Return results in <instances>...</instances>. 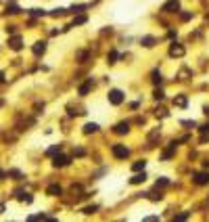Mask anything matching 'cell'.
<instances>
[{"label":"cell","instance_id":"obj_1","mask_svg":"<svg viewBox=\"0 0 209 222\" xmlns=\"http://www.w3.org/2000/svg\"><path fill=\"white\" fill-rule=\"evenodd\" d=\"M113 155L117 157V159H125L128 155H130V149L124 145H113Z\"/></svg>","mask_w":209,"mask_h":222},{"label":"cell","instance_id":"obj_2","mask_svg":"<svg viewBox=\"0 0 209 222\" xmlns=\"http://www.w3.org/2000/svg\"><path fill=\"white\" fill-rule=\"evenodd\" d=\"M109 103H111V105H121V103H124V92L117 90V88L111 90V92H109Z\"/></svg>","mask_w":209,"mask_h":222},{"label":"cell","instance_id":"obj_3","mask_svg":"<svg viewBox=\"0 0 209 222\" xmlns=\"http://www.w3.org/2000/svg\"><path fill=\"white\" fill-rule=\"evenodd\" d=\"M163 11L165 13H178L180 11V0H167L163 4Z\"/></svg>","mask_w":209,"mask_h":222},{"label":"cell","instance_id":"obj_4","mask_svg":"<svg viewBox=\"0 0 209 222\" xmlns=\"http://www.w3.org/2000/svg\"><path fill=\"white\" fill-rule=\"evenodd\" d=\"M184 53H186V50H184L182 44H172V46H169V57H184Z\"/></svg>","mask_w":209,"mask_h":222},{"label":"cell","instance_id":"obj_5","mask_svg":"<svg viewBox=\"0 0 209 222\" xmlns=\"http://www.w3.org/2000/svg\"><path fill=\"white\" fill-rule=\"evenodd\" d=\"M67 164H69V157H67V155H56L55 161H52L55 168H63V166H67Z\"/></svg>","mask_w":209,"mask_h":222},{"label":"cell","instance_id":"obj_6","mask_svg":"<svg viewBox=\"0 0 209 222\" xmlns=\"http://www.w3.org/2000/svg\"><path fill=\"white\" fill-rule=\"evenodd\" d=\"M8 46H11L13 50H21V48H23V40H21L19 36H15V38L8 40Z\"/></svg>","mask_w":209,"mask_h":222},{"label":"cell","instance_id":"obj_7","mask_svg":"<svg viewBox=\"0 0 209 222\" xmlns=\"http://www.w3.org/2000/svg\"><path fill=\"white\" fill-rule=\"evenodd\" d=\"M44 53H46V42H36L34 44V55H44Z\"/></svg>","mask_w":209,"mask_h":222},{"label":"cell","instance_id":"obj_8","mask_svg":"<svg viewBox=\"0 0 209 222\" xmlns=\"http://www.w3.org/2000/svg\"><path fill=\"white\" fill-rule=\"evenodd\" d=\"M195 182L197 184H207L209 182V174H203V172L195 174Z\"/></svg>","mask_w":209,"mask_h":222},{"label":"cell","instance_id":"obj_9","mask_svg":"<svg viewBox=\"0 0 209 222\" xmlns=\"http://www.w3.org/2000/svg\"><path fill=\"white\" fill-rule=\"evenodd\" d=\"M128 130H130V124H128V122H119V124L115 126V132H117V134H125Z\"/></svg>","mask_w":209,"mask_h":222},{"label":"cell","instance_id":"obj_10","mask_svg":"<svg viewBox=\"0 0 209 222\" xmlns=\"http://www.w3.org/2000/svg\"><path fill=\"white\" fill-rule=\"evenodd\" d=\"M174 105H178V107H186V105H188L186 94H178V97L174 98Z\"/></svg>","mask_w":209,"mask_h":222},{"label":"cell","instance_id":"obj_11","mask_svg":"<svg viewBox=\"0 0 209 222\" xmlns=\"http://www.w3.org/2000/svg\"><path fill=\"white\" fill-rule=\"evenodd\" d=\"M46 193H48V195H52V197H59V195L63 193V189L59 187V184H50V187H48V191H46Z\"/></svg>","mask_w":209,"mask_h":222},{"label":"cell","instance_id":"obj_12","mask_svg":"<svg viewBox=\"0 0 209 222\" xmlns=\"http://www.w3.org/2000/svg\"><path fill=\"white\" fill-rule=\"evenodd\" d=\"M140 42H142V46H146V48H153V46H155V42H157V40H155L153 36H144V38H142Z\"/></svg>","mask_w":209,"mask_h":222},{"label":"cell","instance_id":"obj_13","mask_svg":"<svg viewBox=\"0 0 209 222\" xmlns=\"http://www.w3.org/2000/svg\"><path fill=\"white\" fill-rule=\"evenodd\" d=\"M98 130V124H94V122H88V124L84 126V134H92V132Z\"/></svg>","mask_w":209,"mask_h":222},{"label":"cell","instance_id":"obj_14","mask_svg":"<svg viewBox=\"0 0 209 222\" xmlns=\"http://www.w3.org/2000/svg\"><path fill=\"white\" fill-rule=\"evenodd\" d=\"M90 88H92V80H88L86 84H82V86H80V94H82V97H86V94L90 92Z\"/></svg>","mask_w":209,"mask_h":222},{"label":"cell","instance_id":"obj_15","mask_svg":"<svg viewBox=\"0 0 209 222\" xmlns=\"http://www.w3.org/2000/svg\"><path fill=\"white\" fill-rule=\"evenodd\" d=\"M146 180V174L142 172V174H136V176H132V178H130V182H132V184H140V182H144Z\"/></svg>","mask_w":209,"mask_h":222},{"label":"cell","instance_id":"obj_16","mask_svg":"<svg viewBox=\"0 0 209 222\" xmlns=\"http://www.w3.org/2000/svg\"><path fill=\"white\" fill-rule=\"evenodd\" d=\"M107 61L111 63V65H113V63H117V50H111V53H109V57H107Z\"/></svg>","mask_w":209,"mask_h":222},{"label":"cell","instance_id":"obj_17","mask_svg":"<svg viewBox=\"0 0 209 222\" xmlns=\"http://www.w3.org/2000/svg\"><path fill=\"white\" fill-rule=\"evenodd\" d=\"M144 166H146V161H136V164L132 166V170L134 172H140V170H144Z\"/></svg>","mask_w":209,"mask_h":222},{"label":"cell","instance_id":"obj_18","mask_svg":"<svg viewBox=\"0 0 209 222\" xmlns=\"http://www.w3.org/2000/svg\"><path fill=\"white\" fill-rule=\"evenodd\" d=\"M32 199H34V197H32V195H27V193H21V195H19V201H25V203H32Z\"/></svg>","mask_w":209,"mask_h":222},{"label":"cell","instance_id":"obj_19","mask_svg":"<svg viewBox=\"0 0 209 222\" xmlns=\"http://www.w3.org/2000/svg\"><path fill=\"white\" fill-rule=\"evenodd\" d=\"M148 199H151V201H161V199H163V195H157V193H148Z\"/></svg>","mask_w":209,"mask_h":222},{"label":"cell","instance_id":"obj_20","mask_svg":"<svg viewBox=\"0 0 209 222\" xmlns=\"http://www.w3.org/2000/svg\"><path fill=\"white\" fill-rule=\"evenodd\" d=\"M82 23H86V15H80L73 19V25H82Z\"/></svg>","mask_w":209,"mask_h":222},{"label":"cell","instance_id":"obj_21","mask_svg":"<svg viewBox=\"0 0 209 222\" xmlns=\"http://www.w3.org/2000/svg\"><path fill=\"white\" fill-rule=\"evenodd\" d=\"M65 13H67L65 8H55V11H52V13H50V15H52V17H63V15H65Z\"/></svg>","mask_w":209,"mask_h":222},{"label":"cell","instance_id":"obj_22","mask_svg":"<svg viewBox=\"0 0 209 222\" xmlns=\"http://www.w3.org/2000/svg\"><path fill=\"white\" fill-rule=\"evenodd\" d=\"M59 151H61V145H55V147H50V149H48V155H56Z\"/></svg>","mask_w":209,"mask_h":222},{"label":"cell","instance_id":"obj_23","mask_svg":"<svg viewBox=\"0 0 209 222\" xmlns=\"http://www.w3.org/2000/svg\"><path fill=\"white\" fill-rule=\"evenodd\" d=\"M82 212L84 214H94V212H96V205H88V208H84Z\"/></svg>","mask_w":209,"mask_h":222},{"label":"cell","instance_id":"obj_24","mask_svg":"<svg viewBox=\"0 0 209 222\" xmlns=\"http://www.w3.org/2000/svg\"><path fill=\"white\" fill-rule=\"evenodd\" d=\"M167 184H169V180H167V178H161V180H157V184H155V187L159 189V187H167Z\"/></svg>","mask_w":209,"mask_h":222},{"label":"cell","instance_id":"obj_25","mask_svg":"<svg viewBox=\"0 0 209 222\" xmlns=\"http://www.w3.org/2000/svg\"><path fill=\"white\" fill-rule=\"evenodd\" d=\"M153 82H155V84L161 82V71H153Z\"/></svg>","mask_w":209,"mask_h":222},{"label":"cell","instance_id":"obj_26","mask_svg":"<svg viewBox=\"0 0 209 222\" xmlns=\"http://www.w3.org/2000/svg\"><path fill=\"white\" fill-rule=\"evenodd\" d=\"M32 15H34V17H40V15H44V11H40V8H32Z\"/></svg>","mask_w":209,"mask_h":222},{"label":"cell","instance_id":"obj_27","mask_svg":"<svg viewBox=\"0 0 209 222\" xmlns=\"http://www.w3.org/2000/svg\"><path fill=\"white\" fill-rule=\"evenodd\" d=\"M19 11H21V8H19V7H15V4H13V7H8V13H11V15L19 13Z\"/></svg>","mask_w":209,"mask_h":222},{"label":"cell","instance_id":"obj_28","mask_svg":"<svg viewBox=\"0 0 209 222\" xmlns=\"http://www.w3.org/2000/svg\"><path fill=\"white\" fill-rule=\"evenodd\" d=\"M153 97H155V98H159V101H161V98H163V90H155V94H153Z\"/></svg>","mask_w":209,"mask_h":222},{"label":"cell","instance_id":"obj_29","mask_svg":"<svg viewBox=\"0 0 209 222\" xmlns=\"http://www.w3.org/2000/svg\"><path fill=\"white\" fill-rule=\"evenodd\" d=\"M188 218V212H184V214H180V216H176V220H186Z\"/></svg>","mask_w":209,"mask_h":222},{"label":"cell","instance_id":"obj_30","mask_svg":"<svg viewBox=\"0 0 209 222\" xmlns=\"http://www.w3.org/2000/svg\"><path fill=\"white\" fill-rule=\"evenodd\" d=\"M180 17H182V21H188V19H190V17H192V15H190V13H182Z\"/></svg>","mask_w":209,"mask_h":222},{"label":"cell","instance_id":"obj_31","mask_svg":"<svg viewBox=\"0 0 209 222\" xmlns=\"http://www.w3.org/2000/svg\"><path fill=\"white\" fill-rule=\"evenodd\" d=\"M2 212H4V205H0V214H2Z\"/></svg>","mask_w":209,"mask_h":222},{"label":"cell","instance_id":"obj_32","mask_svg":"<svg viewBox=\"0 0 209 222\" xmlns=\"http://www.w3.org/2000/svg\"><path fill=\"white\" fill-rule=\"evenodd\" d=\"M205 168H209V161H205Z\"/></svg>","mask_w":209,"mask_h":222}]
</instances>
